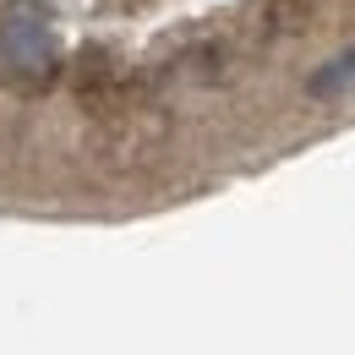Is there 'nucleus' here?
Returning <instances> with one entry per match:
<instances>
[{"label": "nucleus", "mask_w": 355, "mask_h": 355, "mask_svg": "<svg viewBox=\"0 0 355 355\" xmlns=\"http://www.w3.org/2000/svg\"><path fill=\"white\" fill-rule=\"evenodd\" d=\"M0 66L17 88H44L55 77V39L39 22H11L0 33Z\"/></svg>", "instance_id": "1"}, {"label": "nucleus", "mask_w": 355, "mask_h": 355, "mask_svg": "<svg viewBox=\"0 0 355 355\" xmlns=\"http://www.w3.org/2000/svg\"><path fill=\"white\" fill-rule=\"evenodd\" d=\"M306 93L311 98H345V93H355V49H345L339 60H328L306 83Z\"/></svg>", "instance_id": "2"}, {"label": "nucleus", "mask_w": 355, "mask_h": 355, "mask_svg": "<svg viewBox=\"0 0 355 355\" xmlns=\"http://www.w3.org/2000/svg\"><path fill=\"white\" fill-rule=\"evenodd\" d=\"M311 17H317V0H273L268 6V22L273 28H290V33L311 28Z\"/></svg>", "instance_id": "3"}]
</instances>
